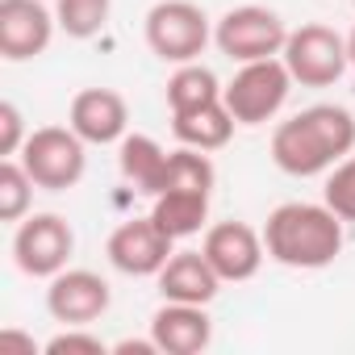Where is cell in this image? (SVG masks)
I'll return each instance as SVG.
<instances>
[{
    "label": "cell",
    "instance_id": "6da1fadb",
    "mask_svg": "<svg viewBox=\"0 0 355 355\" xmlns=\"http://www.w3.org/2000/svg\"><path fill=\"white\" fill-rule=\"evenodd\" d=\"M355 150V117L343 105H309L272 130V163L284 175L309 180Z\"/></svg>",
    "mask_w": 355,
    "mask_h": 355
},
{
    "label": "cell",
    "instance_id": "7a4b0ae2",
    "mask_svg": "<svg viewBox=\"0 0 355 355\" xmlns=\"http://www.w3.org/2000/svg\"><path fill=\"white\" fill-rule=\"evenodd\" d=\"M263 247L276 263L297 268V272H318L330 268L343 251V218L322 201H284L268 214L263 226Z\"/></svg>",
    "mask_w": 355,
    "mask_h": 355
},
{
    "label": "cell",
    "instance_id": "3957f363",
    "mask_svg": "<svg viewBox=\"0 0 355 355\" xmlns=\"http://www.w3.org/2000/svg\"><path fill=\"white\" fill-rule=\"evenodd\" d=\"M293 84L297 80H293V71L284 67L280 55L276 59H255V63H239L234 80L222 88V101H226V109L239 125H263L284 109Z\"/></svg>",
    "mask_w": 355,
    "mask_h": 355
},
{
    "label": "cell",
    "instance_id": "277c9868",
    "mask_svg": "<svg viewBox=\"0 0 355 355\" xmlns=\"http://www.w3.org/2000/svg\"><path fill=\"white\" fill-rule=\"evenodd\" d=\"M214 30L201 5L193 0H159L146 13V46L150 55H159L163 63H197L209 46Z\"/></svg>",
    "mask_w": 355,
    "mask_h": 355
},
{
    "label": "cell",
    "instance_id": "5b68a950",
    "mask_svg": "<svg viewBox=\"0 0 355 355\" xmlns=\"http://www.w3.org/2000/svg\"><path fill=\"white\" fill-rule=\"evenodd\" d=\"M84 138L67 125H42V130H34L30 138H26V146H21V163H26V171L34 175V184L42 189V193H67V189H76L80 180H84V167H88V155H84Z\"/></svg>",
    "mask_w": 355,
    "mask_h": 355
},
{
    "label": "cell",
    "instance_id": "8992f818",
    "mask_svg": "<svg viewBox=\"0 0 355 355\" xmlns=\"http://www.w3.org/2000/svg\"><path fill=\"white\" fill-rule=\"evenodd\" d=\"M214 42L230 63H255V59H276L288 42V26L280 13L263 5H239L214 26Z\"/></svg>",
    "mask_w": 355,
    "mask_h": 355
},
{
    "label": "cell",
    "instance_id": "52a82bcc",
    "mask_svg": "<svg viewBox=\"0 0 355 355\" xmlns=\"http://www.w3.org/2000/svg\"><path fill=\"white\" fill-rule=\"evenodd\" d=\"M284 67L293 71V80L301 88H330L347 67H351V55H347V38H338L330 26H301V30H288V42L280 51Z\"/></svg>",
    "mask_w": 355,
    "mask_h": 355
},
{
    "label": "cell",
    "instance_id": "ba28073f",
    "mask_svg": "<svg viewBox=\"0 0 355 355\" xmlns=\"http://www.w3.org/2000/svg\"><path fill=\"white\" fill-rule=\"evenodd\" d=\"M71 251H76V234L59 214H34L13 234V263L38 280L59 276L67 268Z\"/></svg>",
    "mask_w": 355,
    "mask_h": 355
},
{
    "label": "cell",
    "instance_id": "9c48e42d",
    "mask_svg": "<svg viewBox=\"0 0 355 355\" xmlns=\"http://www.w3.org/2000/svg\"><path fill=\"white\" fill-rule=\"evenodd\" d=\"M171 247H175V239L146 214V218L121 222L109 234V247L105 251H109V263L117 272H125V276H159L163 263L175 255Z\"/></svg>",
    "mask_w": 355,
    "mask_h": 355
},
{
    "label": "cell",
    "instance_id": "30bf717a",
    "mask_svg": "<svg viewBox=\"0 0 355 355\" xmlns=\"http://www.w3.org/2000/svg\"><path fill=\"white\" fill-rule=\"evenodd\" d=\"M109 301H113L109 280L88 268H63L59 276H51L46 288V309L63 326H92L96 318L109 313Z\"/></svg>",
    "mask_w": 355,
    "mask_h": 355
},
{
    "label": "cell",
    "instance_id": "8fae6325",
    "mask_svg": "<svg viewBox=\"0 0 355 355\" xmlns=\"http://www.w3.org/2000/svg\"><path fill=\"white\" fill-rule=\"evenodd\" d=\"M55 30H59V17L42 0H0V55L9 63L46 55Z\"/></svg>",
    "mask_w": 355,
    "mask_h": 355
},
{
    "label": "cell",
    "instance_id": "7c38bea8",
    "mask_svg": "<svg viewBox=\"0 0 355 355\" xmlns=\"http://www.w3.org/2000/svg\"><path fill=\"white\" fill-rule=\"evenodd\" d=\"M201 251H205V259L214 263V272L226 284L251 280L263 268V255H268L263 234H255L247 222H218V226H209Z\"/></svg>",
    "mask_w": 355,
    "mask_h": 355
},
{
    "label": "cell",
    "instance_id": "4fadbf2b",
    "mask_svg": "<svg viewBox=\"0 0 355 355\" xmlns=\"http://www.w3.org/2000/svg\"><path fill=\"white\" fill-rule=\"evenodd\" d=\"M150 338L159 343V355H201L214 343V322L205 305L163 301L150 318Z\"/></svg>",
    "mask_w": 355,
    "mask_h": 355
},
{
    "label": "cell",
    "instance_id": "5bb4252c",
    "mask_svg": "<svg viewBox=\"0 0 355 355\" xmlns=\"http://www.w3.org/2000/svg\"><path fill=\"white\" fill-rule=\"evenodd\" d=\"M67 121H71V130L84 142L109 146V142H121L125 138L130 109H125L121 92H113V88H84V92H76Z\"/></svg>",
    "mask_w": 355,
    "mask_h": 355
},
{
    "label": "cell",
    "instance_id": "9a60e30c",
    "mask_svg": "<svg viewBox=\"0 0 355 355\" xmlns=\"http://www.w3.org/2000/svg\"><path fill=\"white\" fill-rule=\"evenodd\" d=\"M155 280H159L163 301H189V305H209L218 288L226 284L205 259V251H175Z\"/></svg>",
    "mask_w": 355,
    "mask_h": 355
},
{
    "label": "cell",
    "instance_id": "2e32d148",
    "mask_svg": "<svg viewBox=\"0 0 355 355\" xmlns=\"http://www.w3.org/2000/svg\"><path fill=\"white\" fill-rule=\"evenodd\" d=\"M234 117L226 109V101H214V105H201V109H189V113H171V130L180 138V146H193V150H222L230 138H234Z\"/></svg>",
    "mask_w": 355,
    "mask_h": 355
},
{
    "label": "cell",
    "instance_id": "e0dca14e",
    "mask_svg": "<svg viewBox=\"0 0 355 355\" xmlns=\"http://www.w3.org/2000/svg\"><path fill=\"white\" fill-rule=\"evenodd\" d=\"M117 167L138 193L155 197V189L163 180V167H167V150L150 134H125L121 146H117Z\"/></svg>",
    "mask_w": 355,
    "mask_h": 355
},
{
    "label": "cell",
    "instance_id": "ac0fdd59",
    "mask_svg": "<svg viewBox=\"0 0 355 355\" xmlns=\"http://www.w3.org/2000/svg\"><path fill=\"white\" fill-rule=\"evenodd\" d=\"M150 218H155L175 243H180V239H193V234H201V226L209 222V193H159Z\"/></svg>",
    "mask_w": 355,
    "mask_h": 355
},
{
    "label": "cell",
    "instance_id": "d6986e66",
    "mask_svg": "<svg viewBox=\"0 0 355 355\" xmlns=\"http://www.w3.org/2000/svg\"><path fill=\"white\" fill-rule=\"evenodd\" d=\"M214 180H218V171L209 163V150L180 146V150H167V167H163L155 197L159 193H214Z\"/></svg>",
    "mask_w": 355,
    "mask_h": 355
},
{
    "label": "cell",
    "instance_id": "ffe728a7",
    "mask_svg": "<svg viewBox=\"0 0 355 355\" xmlns=\"http://www.w3.org/2000/svg\"><path fill=\"white\" fill-rule=\"evenodd\" d=\"M214 101H222V84L205 63H180L171 71V80H167V109L171 113H189V109H201Z\"/></svg>",
    "mask_w": 355,
    "mask_h": 355
},
{
    "label": "cell",
    "instance_id": "44dd1931",
    "mask_svg": "<svg viewBox=\"0 0 355 355\" xmlns=\"http://www.w3.org/2000/svg\"><path fill=\"white\" fill-rule=\"evenodd\" d=\"M109 9H113V0H55L59 30L67 38H76V42L96 38L109 26Z\"/></svg>",
    "mask_w": 355,
    "mask_h": 355
},
{
    "label": "cell",
    "instance_id": "7402d4cb",
    "mask_svg": "<svg viewBox=\"0 0 355 355\" xmlns=\"http://www.w3.org/2000/svg\"><path fill=\"white\" fill-rule=\"evenodd\" d=\"M34 175L21 159H0V222H21L34 201Z\"/></svg>",
    "mask_w": 355,
    "mask_h": 355
},
{
    "label": "cell",
    "instance_id": "603a6c76",
    "mask_svg": "<svg viewBox=\"0 0 355 355\" xmlns=\"http://www.w3.org/2000/svg\"><path fill=\"white\" fill-rule=\"evenodd\" d=\"M322 201H326L343 222H355V155H347V159L334 163V171L326 175Z\"/></svg>",
    "mask_w": 355,
    "mask_h": 355
},
{
    "label": "cell",
    "instance_id": "cb8c5ba5",
    "mask_svg": "<svg viewBox=\"0 0 355 355\" xmlns=\"http://www.w3.org/2000/svg\"><path fill=\"white\" fill-rule=\"evenodd\" d=\"M42 351H46V355H109L113 347H109L105 338L88 334L84 326H67V330H63V334H55Z\"/></svg>",
    "mask_w": 355,
    "mask_h": 355
},
{
    "label": "cell",
    "instance_id": "d4e9b609",
    "mask_svg": "<svg viewBox=\"0 0 355 355\" xmlns=\"http://www.w3.org/2000/svg\"><path fill=\"white\" fill-rule=\"evenodd\" d=\"M26 117H21V109L13 105V101H5L0 105V155L5 159H17L21 155V146H26Z\"/></svg>",
    "mask_w": 355,
    "mask_h": 355
},
{
    "label": "cell",
    "instance_id": "484cf974",
    "mask_svg": "<svg viewBox=\"0 0 355 355\" xmlns=\"http://www.w3.org/2000/svg\"><path fill=\"white\" fill-rule=\"evenodd\" d=\"M117 355H159V343L155 338H125V343H113Z\"/></svg>",
    "mask_w": 355,
    "mask_h": 355
},
{
    "label": "cell",
    "instance_id": "4316f807",
    "mask_svg": "<svg viewBox=\"0 0 355 355\" xmlns=\"http://www.w3.org/2000/svg\"><path fill=\"white\" fill-rule=\"evenodd\" d=\"M0 343H5V347H21L26 355H34V351H38V343H34V338H26V334H17V330H0Z\"/></svg>",
    "mask_w": 355,
    "mask_h": 355
},
{
    "label": "cell",
    "instance_id": "83f0119b",
    "mask_svg": "<svg viewBox=\"0 0 355 355\" xmlns=\"http://www.w3.org/2000/svg\"><path fill=\"white\" fill-rule=\"evenodd\" d=\"M347 55H351V67H355V30L347 34Z\"/></svg>",
    "mask_w": 355,
    "mask_h": 355
}]
</instances>
